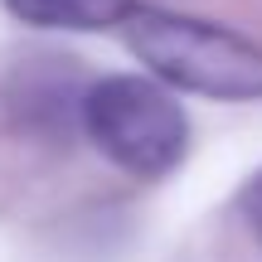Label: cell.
I'll use <instances>...</instances> for the list:
<instances>
[{"mask_svg": "<svg viewBox=\"0 0 262 262\" xmlns=\"http://www.w3.org/2000/svg\"><path fill=\"white\" fill-rule=\"evenodd\" d=\"M5 10L34 29H112L136 10V0H5Z\"/></svg>", "mask_w": 262, "mask_h": 262, "instance_id": "3", "label": "cell"}, {"mask_svg": "<svg viewBox=\"0 0 262 262\" xmlns=\"http://www.w3.org/2000/svg\"><path fill=\"white\" fill-rule=\"evenodd\" d=\"M238 209H243L248 228H253V233H257V243H262V170L243 185V194H238Z\"/></svg>", "mask_w": 262, "mask_h": 262, "instance_id": "4", "label": "cell"}, {"mask_svg": "<svg viewBox=\"0 0 262 262\" xmlns=\"http://www.w3.org/2000/svg\"><path fill=\"white\" fill-rule=\"evenodd\" d=\"M83 131L131 180H160L185 160L189 122L165 83L141 73H107L83 93Z\"/></svg>", "mask_w": 262, "mask_h": 262, "instance_id": "2", "label": "cell"}, {"mask_svg": "<svg viewBox=\"0 0 262 262\" xmlns=\"http://www.w3.org/2000/svg\"><path fill=\"white\" fill-rule=\"evenodd\" d=\"M126 44L160 83L180 93L219 97V102H248L262 97V44L228 25L175 10L136 5L122 19Z\"/></svg>", "mask_w": 262, "mask_h": 262, "instance_id": "1", "label": "cell"}]
</instances>
